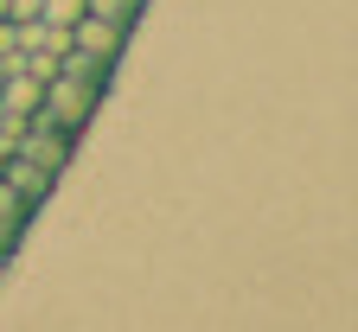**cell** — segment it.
<instances>
[{"mask_svg":"<svg viewBox=\"0 0 358 332\" xmlns=\"http://www.w3.org/2000/svg\"><path fill=\"white\" fill-rule=\"evenodd\" d=\"M13 236H20V224H13V217H0V256L13 250Z\"/></svg>","mask_w":358,"mask_h":332,"instance_id":"8","label":"cell"},{"mask_svg":"<svg viewBox=\"0 0 358 332\" xmlns=\"http://www.w3.org/2000/svg\"><path fill=\"white\" fill-rule=\"evenodd\" d=\"M58 77H77L90 89H109V58L83 52V45H64V52H58Z\"/></svg>","mask_w":358,"mask_h":332,"instance_id":"5","label":"cell"},{"mask_svg":"<svg viewBox=\"0 0 358 332\" xmlns=\"http://www.w3.org/2000/svg\"><path fill=\"white\" fill-rule=\"evenodd\" d=\"M38 96H45V83L32 77V71H20V64H7V77H0V115L7 122H32L38 115Z\"/></svg>","mask_w":358,"mask_h":332,"instance_id":"2","label":"cell"},{"mask_svg":"<svg viewBox=\"0 0 358 332\" xmlns=\"http://www.w3.org/2000/svg\"><path fill=\"white\" fill-rule=\"evenodd\" d=\"M38 20H45V26H58V32H71V26L83 20V0H45Z\"/></svg>","mask_w":358,"mask_h":332,"instance_id":"7","label":"cell"},{"mask_svg":"<svg viewBox=\"0 0 358 332\" xmlns=\"http://www.w3.org/2000/svg\"><path fill=\"white\" fill-rule=\"evenodd\" d=\"M96 103H103V89H90L77 77H45V96H38V115L32 122H52L64 134H83V122L96 115Z\"/></svg>","mask_w":358,"mask_h":332,"instance_id":"1","label":"cell"},{"mask_svg":"<svg viewBox=\"0 0 358 332\" xmlns=\"http://www.w3.org/2000/svg\"><path fill=\"white\" fill-rule=\"evenodd\" d=\"M0 262H7V256H0Z\"/></svg>","mask_w":358,"mask_h":332,"instance_id":"12","label":"cell"},{"mask_svg":"<svg viewBox=\"0 0 358 332\" xmlns=\"http://www.w3.org/2000/svg\"><path fill=\"white\" fill-rule=\"evenodd\" d=\"M0 179H7V185H13V192H20L32 211L52 199V173H45V166H32V160H20L13 147H7V173H0Z\"/></svg>","mask_w":358,"mask_h":332,"instance_id":"3","label":"cell"},{"mask_svg":"<svg viewBox=\"0 0 358 332\" xmlns=\"http://www.w3.org/2000/svg\"><path fill=\"white\" fill-rule=\"evenodd\" d=\"M13 134H20V122H7V115H0V147H7Z\"/></svg>","mask_w":358,"mask_h":332,"instance_id":"9","label":"cell"},{"mask_svg":"<svg viewBox=\"0 0 358 332\" xmlns=\"http://www.w3.org/2000/svg\"><path fill=\"white\" fill-rule=\"evenodd\" d=\"M122 38H128V26H109V20H77L71 26V45H83V52H96V58H109L115 64V52H122Z\"/></svg>","mask_w":358,"mask_h":332,"instance_id":"4","label":"cell"},{"mask_svg":"<svg viewBox=\"0 0 358 332\" xmlns=\"http://www.w3.org/2000/svg\"><path fill=\"white\" fill-rule=\"evenodd\" d=\"M0 77H7V64H0Z\"/></svg>","mask_w":358,"mask_h":332,"instance_id":"11","label":"cell"},{"mask_svg":"<svg viewBox=\"0 0 358 332\" xmlns=\"http://www.w3.org/2000/svg\"><path fill=\"white\" fill-rule=\"evenodd\" d=\"M90 20H109V26H134V13H141V0H83Z\"/></svg>","mask_w":358,"mask_h":332,"instance_id":"6","label":"cell"},{"mask_svg":"<svg viewBox=\"0 0 358 332\" xmlns=\"http://www.w3.org/2000/svg\"><path fill=\"white\" fill-rule=\"evenodd\" d=\"M0 20H7V0H0Z\"/></svg>","mask_w":358,"mask_h":332,"instance_id":"10","label":"cell"}]
</instances>
